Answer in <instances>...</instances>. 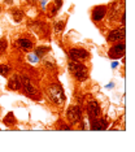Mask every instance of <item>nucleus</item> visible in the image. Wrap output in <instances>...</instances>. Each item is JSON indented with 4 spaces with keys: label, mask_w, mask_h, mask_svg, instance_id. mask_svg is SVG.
Wrapping results in <instances>:
<instances>
[{
    "label": "nucleus",
    "mask_w": 135,
    "mask_h": 152,
    "mask_svg": "<svg viewBox=\"0 0 135 152\" xmlns=\"http://www.w3.org/2000/svg\"><path fill=\"white\" fill-rule=\"evenodd\" d=\"M44 66H47V68H51V69H53V68H55V65H53V64H51V63H48V61H44Z\"/></svg>",
    "instance_id": "nucleus-20"
},
{
    "label": "nucleus",
    "mask_w": 135,
    "mask_h": 152,
    "mask_svg": "<svg viewBox=\"0 0 135 152\" xmlns=\"http://www.w3.org/2000/svg\"><path fill=\"white\" fill-rule=\"evenodd\" d=\"M123 38H125V27H121V29H114L109 33L108 40L109 42H117V40L123 39Z\"/></svg>",
    "instance_id": "nucleus-8"
},
{
    "label": "nucleus",
    "mask_w": 135,
    "mask_h": 152,
    "mask_svg": "<svg viewBox=\"0 0 135 152\" xmlns=\"http://www.w3.org/2000/svg\"><path fill=\"white\" fill-rule=\"evenodd\" d=\"M55 5H56L58 9H60L61 5H62V0H55Z\"/></svg>",
    "instance_id": "nucleus-19"
},
{
    "label": "nucleus",
    "mask_w": 135,
    "mask_h": 152,
    "mask_svg": "<svg viewBox=\"0 0 135 152\" xmlns=\"http://www.w3.org/2000/svg\"><path fill=\"white\" fill-rule=\"evenodd\" d=\"M12 16L16 22H20V21H22V18H23V12L20 11V9H12Z\"/></svg>",
    "instance_id": "nucleus-12"
},
{
    "label": "nucleus",
    "mask_w": 135,
    "mask_h": 152,
    "mask_svg": "<svg viewBox=\"0 0 135 152\" xmlns=\"http://www.w3.org/2000/svg\"><path fill=\"white\" fill-rule=\"evenodd\" d=\"M21 86L23 87V92H25L26 95L31 96V98H35L36 96V90L33 87V85L30 83V79L26 77V75H23L22 78H21Z\"/></svg>",
    "instance_id": "nucleus-4"
},
{
    "label": "nucleus",
    "mask_w": 135,
    "mask_h": 152,
    "mask_svg": "<svg viewBox=\"0 0 135 152\" xmlns=\"http://www.w3.org/2000/svg\"><path fill=\"white\" fill-rule=\"evenodd\" d=\"M48 50H50L48 47H38L35 50V55L38 57H42V56H44V55L48 52Z\"/></svg>",
    "instance_id": "nucleus-14"
},
{
    "label": "nucleus",
    "mask_w": 135,
    "mask_h": 152,
    "mask_svg": "<svg viewBox=\"0 0 135 152\" xmlns=\"http://www.w3.org/2000/svg\"><path fill=\"white\" fill-rule=\"evenodd\" d=\"M87 110H88L90 118H91L92 121L96 120V118H99V116H100V107H99V103L96 102V100H91V102L88 103Z\"/></svg>",
    "instance_id": "nucleus-5"
},
{
    "label": "nucleus",
    "mask_w": 135,
    "mask_h": 152,
    "mask_svg": "<svg viewBox=\"0 0 135 152\" xmlns=\"http://www.w3.org/2000/svg\"><path fill=\"white\" fill-rule=\"evenodd\" d=\"M7 46H8V43H7V39H5V38L0 39V53H4V52H5Z\"/></svg>",
    "instance_id": "nucleus-17"
},
{
    "label": "nucleus",
    "mask_w": 135,
    "mask_h": 152,
    "mask_svg": "<svg viewBox=\"0 0 135 152\" xmlns=\"http://www.w3.org/2000/svg\"><path fill=\"white\" fill-rule=\"evenodd\" d=\"M123 55H125V43H118L109 50V57L112 58H120Z\"/></svg>",
    "instance_id": "nucleus-7"
},
{
    "label": "nucleus",
    "mask_w": 135,
    "mask_h": 152,
    "mask_svg": "<svg viewBox=\"0 0 135 152\" xmlns=\"http://www.w3.org/2000/svg\"><path fill=\"white\" fill-rule=\"evenodd\" d=\"M46 3H47V0H42V7H43V9L46 8Z\"/></svg>",
    "instance_id": "nucleus-22"
},
{
    "label": "nucleus",
    "mask_w": 135,
    "mask_h": 152,
    "mask_svg": "<svg viewBox=\"0 0 135 152\" xmlns=\"http://www.w3.org/2000/svg\"><path fill=\"white\" fill-rule=\"evenodd\" d=\"M15 122H16L15 116H13L12 112H9L8 115L4 117V124H5V125H8V126H12V125H15Z\"/></svg>",
    "instance_id": "nucleus-13"
},
{
    "label": "nucleus",
    "mask_w": 135,
    "mask_h": 152,
    "mask_svg": "<svg viewBox=\"0 0 135 152\" xmlns=\"http://www.w3.org/2000/svg\"><path fill=\"white\" fill-rule=\"evenodd\" d=\"M8 87L10 90H13V91H16V90H18L21 87V78L18 75H13L12 78L8 81Z\"/></svg>",
    "instance_id": "nucleus-10"
},
{
    "label": "nucleus",
    "mask_w": 135,
    "mask_h": 152,
    "mask_svg": "<svg viewBox=\"0 0 135 152\" xmlns=\"http://www.w3.org/2000/svg\"><path fill=\"white\" fill-rule=\"evenodd\" d=\"M69 70H70V73L77 79H79V81H85V79L87 78V68L83 64L79 63V61L72 60L70 63H69Z\"/></svg>",
    "instance_id": "nucleus-2"
},
{
    "label": "nucleus",
    "mask_w": 135,
    "mask_h": 152,
    "mask_svg": "<svg viewBox=\"0 0 135 152\" xmlns=\"http://www.w3.org/2000/svg\"><path fill=\"white\" fill-rule=\"evenodd\" d=\"M69 56H70L72 60L74 61H79V60H83V58L88 57V52L83 48H72L69 51Z\"/></svg>",
    "instance_id": "nucleus-6"
},
{
    "label": "nucleus",
    "mask_w": 135,
    "mask_h": 152,
    "mask_svg": "<svg viewBox=\"0 0 135 152\" xmlns=\"http://www.w3.org/2000/svg\"><path fill=\"white\" fill-rule=\"evenodd\" d=\"M29 4H36V0H26Z\"/></svg>",
    "instance_id": "nucleus-21"
},
{
    "label": "nucleus",
    "mask_w": 135,
    "mask_h": 152,
    "mask_svg": "<svg viewBox=\"0 0 135 152\" xmlns=\"http://www.w3.org/2000/svg\"><path fill=\"white\" fill-rule=\"evenodd\" d=\"M9 72H10V68L8 66V65H0V74L3 75V77H7V75L9 74Z\"/></svg>",
    "instance_id": "nucleus-15"
},
{
    "label": "nucleus",
    "mask_w": 135,
    "mask_h": 152,
    "mask_svg": "<svg viewBox=\"0 0 135 152\" xmlns=\"http://www.w3.org/2000/svg\"><path fill=\"white\" fill-rule=\"evenodd\" d=\"M66 117H68V120L70 121L72 124L78 122V121L81 120V117H82L81 108H79L78 105H73V107H70V108L68 109V112H66Z\"/></svg>",
    "instance_id": "nucleus-3"
},
{
    "label": "nucleus",
    "mask_w": 135,
    "mask_h": 152,
    "mask_svg": "<svg viewBox=\"0 0 135 152\" xmlns=\"http://www.w3.org/2000/svg\"><path fill=\"white\" fill-rule=\"evenodd\" d=\"M29 60L31 61V63H36V61L39 60V57H38L34 53V55H30V56H29Z\"/></svg>",
    "instance_id": "nucleus-18"
},
{
    "label": "nucleus",
    "mask_w": 135,
    "mask_h": 152,
    "mask_svg": "<svg viewBox=\"0 0 135 152\" xmlns=\"http://www.w3.org/2000/svg\"><path fill=\"white\" fill-rule=\"evenodd\" d=\"M64 26H65V22L64 21L56 22V23H55V31H56V33H61L62 29H64Z\"/></svg>",
    "instance_id": "nucleus-16"
},
{
    "label": "nucleus",
    "mask_w": 135,
    "mask_h": 152,
    "mask_svg": "<svg viewBox=\"0 0 135 152\" xmlns=\"http://www.w3.org/2000/svg\"><path fill=\"white\" fill-rule=\"evenodd\" d=\"M18 44H20L21 50H23V51H30L31 48H33V42L29 40V39H26V38H22V39H20L18 40Z\"/></svg>",
    "instance_id": "nucleus-11"
},
{
    "label": "nucleus",
    "mask_w": 135,
    "mask_h": 152,
    "mask_svg": "<svg viewBox=\"0 0 135 152\" xmlns=\"http://www.w3.org/2000/svg\"><path fill=\"white\" fill-rule=\"evenodd\" d=\"M47 94L55 104L62 105V103H64V100H65V95H64V91H62L60 85H56V83L50 85L47 87Z\"/></svg>",
    "instance_id": "nucleus-1"
},
{
    "label": "nucleus",
    "mask_w": 135,
    "mask_h": 152,
    "mask_svg": "<svg viewBox=\"0 0 135 152\" xmlns=\"http://www.w3.org/2000/svg\"><path fill=\"white\" fill-rule=\"evenodd\" d=\"M105 15H107V7H104V5L96 7L92 11V20L93 21H101L104 17H105Z\"/></svg>",
    "instance_id": "nucleus-9"
}]
</instances>
